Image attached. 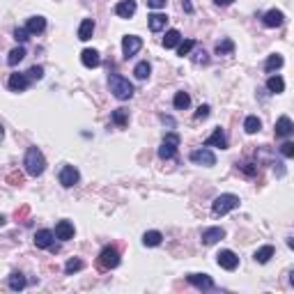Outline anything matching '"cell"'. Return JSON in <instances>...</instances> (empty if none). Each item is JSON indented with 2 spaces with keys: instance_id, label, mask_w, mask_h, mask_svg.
<instances>
[{
  "instance_id": "cell-33",
  "label": "cell",
  "mask_w": 294,
  "mask_h": 294,
  "mask_svg": "<svg viewBox=\"0 0 294 294\" xmlns=\"http://www.w3.org/2000/svg\"><path fill=\"white\" fill-rule=\"evenodd\" d=\"M113 122L117 124V127H124L129 122V111L127 108H117V111H113Z\"/></svg>"
},
{
  "instance_id": "cell-38",
  "label": "cell",
  "mask_w": 294,
  "mask_h": 294,
  "mask_svg": "<svg viewBox=\"0 0 294 294\" xmlns=\"http://www.w3.org/2000/svg\"><path fill=\"white\" fill-rule=\"evenodd\" d=\"M14 39L19 42V44H25V42L30 39V32L25 30V28H16V30H14Z\"/></svg>"
},
{
  "instance_id": "cell-1",
  "label": "cell",
  "mask_w": 294,
  "mask_h": 294,
  "mask_svg": "<svg viewBox=\"0 0 294 294\" xmlns=\"http://www.w3.org/2000/svg\"><path fill=\"white\" fill-rule=\"evenodd\" d=\"M23 166H25V173L30 175V177H39V175L46 170V158H44V154H42V150L28 147Z\"/></svg>"
},
{
  "instance_id": "cell-32",
  "label": "cell",
  "mask_w": 294,
  "mask_h": 294,
  "mask_svg": "<svg viewBox=\"0 0 294 294\" xmlns=\"http://www.w3.org/2000/svg\"><path fill=\"white\" fill-rule=\"evenodd\" d=\"M25 283H28V280H25V276H21V273H12V276H9V287H12L14 292L23 290V287H25Z\"/></svg>"
},
{
  "instance_id": "cell-17",
  "label": "cell",
  "mask_w": 294,
  "mask_h": 294,
  "mask_svg": "<svg viewBox=\"0 0 294 294\" xmlns=\"http://www.w3.org/2000/svg\"><path fill=\"white\" fill-rule=\"evenodd\" d=\"M204 145H207V147H221V150H226L227 138H226V134H223V129H214V134L207 138V143Z\"/></svg>"
},
{
  "instance_id": "cell-30",
  "label": "cell",
  "mask_w": 294,
  "mask_h": 294,
  "mask_svg": "<svg viewBox=\"0 0 294 294\" xmlns=\"http://www.w3.org/2000/svg\"><path fill=\"white\" fill-rule=\"evenodd\" d=\"M234 51V42L232 39H221L219 44H216V55H230Z\"/></svg>"
},
{
  "instance_id": "cell-4",
  "label": "cell",
  "mask_w": 294,
  "mask_h": 294,
  "mask_svg": "<svg viewBox=\"0 0 294 294\" xmlns=\"http://www.w3.org/2000/svg\"><path fill=\"white\" fill-rule=\"evenodd\" d=\"M99 264H101V269H115L120 264V250L115 246H106L99 253Z\"/></svg>"
},
{
  "instance_id": "cell-20",
  "label": "cell",
  "mask_w": 294,
  "mask_h": 294,
  "mask_svg": "<svg viewBox=\"0 0 294 294\" xmlns=\"http://www.w3.org/2000/svg\"><path fill=\"white\" fill-rule=\"evenodd\" d=\"M81 62H83L85 67H99L101 65V58H99V53L94 51V48H85L83 53H81Z\"/></svg>"
},
{
  "instance_id": "cell-41",
  "label": "cell",
  "mask_w": 294,
  "mask_h": 294,
  "mask_svg": "<svg viewBox=\"0 0 294 294\" xmlns=\"http://www.w3.org/2000/svg\"><path fill=\"white\" fill-rule=\"evenodd\" d=\"M166 2H168V0H147V7L161 9V7H166Z\"/></svg>"
},
{
  "instance_id": "cell-27",
  "label": "cell",
  "mask_w": 294,
  "mask_h": 294,
  "mask_svg": "<svg viewBox=\"0 0 294 294\" xmlns=\"http://www.w3.org/2000/svg\"><path fill=\"white\" fill-rule=\"evenodd\" d=\"M180 42H181L180 30H168L166 37H163V46H166V48H177V44H180Z\"/></svg>"
},
{
  "instance_id": "cell-6",
  "label": "cell",
  "mask_w": 294,
  "mask_h": 294,
  "mask_svg": "<svg viewBox=\"0 0 294 294\" xmlns=\"http://www.w3.org/2000/svg\"><path fill=\"white\" fill-rule=\"evenodd\" d=\"M143 48V39L136 37V35H127V37L122 39V53H124V58H134L138 51Z\"/></svg>"
},
{
  "instance_id": "cell-5",
  "label": "cell",
  "mask_w": 294,
  "mask_h": 294,
  "mask_svg": "<svg viewBox=\"0 0 294 294\" xmlns=\"http://www.w3.org/2000/svg\"><path fill=\"white\" fill-rule=\"evenodd\" d=\"M177 145H180V136L177 134H166L163 143L158 147V157L161 158H173L177 154Z\"/></svg>"
},
{
  "instance_id": "cell-39",
  "label": "cell",
  "mask_w": 294,
  "mask_h": 294,
  "mask_svg": "<svg viewBox=\"0 0 294 294\" xmlns=\"http://www.w3.org/2000/svg\"><path fill=\"white\" fill-rule=\"evenodd\" d=\"M280 154H283V157H287V158H292L294 157V143H290V140H287V143L280 145Z\"/></svg>"
},
{
  "instance_id": "cell-19",
  "label": "cell",
  "mask_w": 294,
  "mask_h": 294,
  "mask_svg": "<svg viewBox=\"0 0 294 294\" xmlns=\"http://www.w3.org/2000/svg\"><path fill=\"white\" fill-rule=\"evenodd\" d=\"M147 23H150V30H152V32H161L163 28H166L168 16H166V14H158V12H154V14L147 16Z\"/></svg>"
},
{
  "instance_id": "cell-13",
  "label": "cell",
  "mask_w": 294,
  "mask_h": 294,
  "mask_svg": "<svg viewBox=\"0 0 294 294\" xmlns=\"http://www.w3.org/2000/svg\"><path fill=\"white\" fill-rule=\"evenodd\" d=\"M9 90L14 92H23L28 90V85H30V78H28V74H12L9 76Z\"/></svg>"
},
{
  "instance_id": "cell-9",
  "label": "cell",
  "mask_w": 294,
  "mask_h": 294,
  "mask_svg": "<svg viewBox=\"0 0 294 294\" xmlns=\"http://www.w3.org/2000/svg\"><path fill=\"white\" fill-rule=\"evenodd\" d=\"M216 262H219L221 269H227V271H234L237 267H239V257L234 255L232 250H221L219 255H216Z\"/></svg>"
},
{
  "instance_id": "cell-7",
  "label": "cell",
  "mask_w": 294,
  "mask_h": 294,
  "mask_svg": "<svg viewBox=\"0 0 294 294\" xmlns=\"http://www.w3.org/2000/svg\"><path fill=\"white\" fill-rule=\"evenodd\" d=\"M191 161L198 163V166H214L216 163V157H214V152L209 147H200V150H193L191 152Z\"/></svg>"
},
{
  "instance_id": "cell-15",
  "label": "cell",
  "mask_w": 294,
  "mask_h": 294,
  "mask_svg": "<svg viewBox=\"0 0 294 294\" xmlns=\"http://www.w3.org/2000/svg\"><path fill=\"white\" fill-rule=\"evenodd\" d=\"M53 239H55V232H53V230H39V232L35 234V246H37V249H51Z\"/></svg>"
},
{
  "instance_id": "cell-16",
  "label": "cell",
  "mask_w": 294,
  "mask_h": 294,
  "mask_svg": "<svg viewBox=\"0 0 294 294\" xmlns=\"http://www.w3.org/2000/svg\"><path fill=\"white\" fill-rule=\"evenodd\" d=\"M25 30L30 32V35H42L46 30V19L44 16H30L28 23H25Z\"/></svg>"
},
{
  "instance_id": "cell-12",
  "label": "cell",
  "mask_w": 294,
  "mask_h": 294,
  "mask_svg": "<svg viewBox=\"0 0 294 294\" xmlns=\"http://www.w3.org/2000/svg\"><path fill=\"white\" fill-rule=\"evenodd\" d=\"M136 0H120L117 5H115V14L122 16V19H131V16L136 14Z\"/></svg>"
},
{
  "instance_id": "cell-24",
  "label": "cell",
  "mask_w": 294,
  "mask_h": 294,
  "mask_svg": "<svg viewBox=\"0 0 294 294\" xmlns=\"http://www.w3.org/2000/svg\"><path fill=\"white\" fill-rule=\"evenodd\" d=\"M253 257H255V262L267 264V262H269V260L273 257V246H269V244H267V246H262V249H257Z\"/></svg>"
},
{
  "instance_id": "cell-28",
  "label": "cell",
  "mask_w": 294,
  "mask_h": 294,
  "mask_svg": "<svg viewBox=\"0 0 294 294\" xmlns=\"http://www.w3.org/2000/svg\"><path fill=\"white\" fill-rule=\"evenodd\" d=\"M134 74H136V78H138V81H145V78H150V74H152L150 62H147V60L138 62V65H136V69H134Z\"/></svg>"
},
{
  "instance_id": "cell-18",
  "label": "cell",
  "mask_w": 294,
  "mask_h": 294,
  "mask_svg": "<svg viewBox=\"0 0 294 294\" xmlns=\"http://www.w3.org/2000/svg\"><path fill=\"white\" fill-rule=\"evenodd\" d=\"M292 131H294L292 120H290L287 115L278 117V122H276V136H278V138H287L290 134H292Z\"/></svg>"
},
{
  "instance_id": "cell-31",
  "label": "cell",
  "mask_w": 294,
  "mask_h": 294,
  "mask_svg": "<svg viewBox=\"0 0 294 294\" xmlns=\"http://www.w3.org/2000/svg\"><path fill=\"white\" fill-rule=\"evenodd\" d=\"M260 127H262V122L257 120L255 115H249V117L244 120V129H246V134H257Z\"/></svg>"
},
{
  "instance_id": "cell-42",
  "label": "cell",
  "mask_w": 294,
  "mask_h": 294,
  "mask_svg": "<svg viewBox=\"0 0 294 294\" xmlns=\"http://www.w3.org/2000/svg\"><path fill=\"white\" fill-rule=\"evenodd\" d=\"M196 55H198L196 62H203V65H207V62H209V58H207V53H204V51H198Z\"/></svg>"
},
{
  "instance_id": "cell-3",
  "label": "cell",
  "mask_w": 294,
  "mask_h": 294,
  "mask_svg": "<svg viewBox=\"0 0 294 294\" xmlns=\"http://www.w3.org/2000/svg\"><path fill=\"white\" fill-rule=\"evenodd\" d=\"M237 207H239V198L234 196V193H223V196H219L211 203V211L216 216H226L227 211L237 209Z\"/></svg>"
},
{
  "instance_id": "cell-22",
  "label": "cell",
  "mask_w": 294,
  "mask_h": 294,
  "mask_svg": "<svg viewBox=\"0 0 294 294\" xmlns=\"http://www.w3.org/2000/svg\"><path fill=\"white\" fill-rule=\"evenodd\" d=\"M92 32H94V21L92 19H83L81 25H78V39L81 42H88L92 37Z\"/></svg>"
},
{
  "instance_id": "cell-34",
  "label": "cell",
  "mask_w": 294,
  "mask_h": 294,
  "mask_svg": "<svg viewBox=\"0 0 294 294\" xmlns=\"http://www.w3.org/2000/svg\"><path fill=\"white\" fill-rule=\"evenodd\" d=\"M283 55H278V53H276V55H271V58H269V60H267V65H264V69H267V71H273V69H280L283 67Z\"/></svg>"
},
{
  "instance_id": "cell-29",
  "label": "cell",
  "mask_w": 294,
  "mask_h": 294,
  "mask_svg": "<svg viewBox=\"0 0 294 294\" xmlns=\"http://www.w3.org/2000/svg\"><path fill=\"white\" fill-rule=\"evenodd\" d=\"M173 104H175V108H177V111H186V108L191 106V97L186 94V92H177V94H175V99H173Z\"/></svg>"
},
{
  "instance_id": "cell-2",
  "label": "cell",
  "mask_w": 294,
  "mask_h": 294,
  "mask_svg": "<svg viewBox=\"0 0 294 294\" xmlns=\"http://www.w3.org/2000/svg\"><path fill=\"white\" fill-rule=\"evenodd\" d=\"M108 88H111V92H113V97H115V99H120V101H124V99H131V97H134V85L129 83L124 76L113 74L111 78H108Z\"/></svg>"
},
{
  "instance_id": "cell-11",
  "label": "cell",
  "mask_w": 294,
  "mask_h": 294,
  "mask_svg": "<svg viewBox=\"0 0 294 294\" xmlns=\"http://www.w3.org/2000/svg\"><path fill=\"white\" fill-rule=\"evenodd\" d=\"M189 283L198 290H214V280L207 273H189Z\"/></svg>"
},
{
  "instance_id": "cell-37",
  "label": "cell",
  "mask_w": 294,
  "mask_h": 294,
  "mask_svg": "<svg viewBox=\"0 0 294 294\" xmlns=\"http://www.w3.org/2000/svg\"><path fill=\"white\" fill-rule=\"evenodd\" d=\"M28 78H30V81H42V78H44V67H39V65L30 67L28 69Z\"/></svg>"
},
{
  "instance_id": "cell-25",
  "label": "cell",
  "mask_w": 294,
  "mask_h": 294,
  "mask_svg": "<svg viewBox=\"0 0 294 294\" xmlns=\"http://www.w3.org/2000/svg\"><path fill=\"white\" fill-rule=\"evenodd\" d=\"M23 58H25V48H23V44H21V46H16V48H12V51H9L7 65H9V67H16V65H19Z\"/></svg>"
},
{
  "instance_id": "cell-40",
  "label": "cell",
  "mask_w": 294,
  "mask_h": 294,
  "mask_svg": "<svg viewBox=\"0 0 294 294\" xmlns=\"http://www.w3.org/2000/svg\"><path fill=\"white\" fill-rule=\"evenodd\" d=\"M204 117H209V106H200L196 113V120H204Z\"/></svg>"
},
{
  "instance_id": "cell-23",
  "label": "cell",
  "mask_w": 294,
  "mask_h": 294,
  "mask_svg": "<svg viewBox=\"0 0 294 294\" xmlns=\"http://www.w3.org/2000/svg\"><path fill=\"white\" fill-rule=\"evenodd\" d=\"M161 242H163V234L158 232V230H150V232L143 234V244H145V246H150V249L158 246Z\"/></svg>"
},
{
  "instance_id": "cell-36",
  "label": "cell",
  "mask_w": 294,
  "mask_h": 294,
  "mask_svg": "<svg viewBox=\"0 0 294 294\" xmlns=\"http://www.w3.org/2000/svg\"><path fill=\"white\" fill-rule=\"evenodd\" d=\"M85 264H83V260H76V257H71L67 264H65V271L67 273H74V271H81Z\"/></svg>"
},
{
  "instance_id": "cell-35",
  "label": "cell",
  "mask_w": 294,
  "mask_h": 294,
  "mask_svg": "<svg viewBox=\"0 0 294 294\" xmlns=\"http://www.w3.org/2000/svg\"><path fill=\"white\" fill-rule=\"evenodd\" d=\"M193 46H196V42H193V39H186V42H180V44H177V53H180L181 58H184V55H189V53L193 51Z\"/></svg>"
},
{
  "instance_id": "cell-14",
  "label": "cell",
  "mask_w": 294,
  "mask_h": 294,
  "mask_svg": "<svg viewBox=\"0 0 294 294\" xmlns=\"http://www.w3.org/2000/svg\"><path fill=\"white\" fill-rule=\"evenodd\" d=\"M264 25L267 28H278V25H283L285 23V14L280 12V9H269L267 14H264Z\"/></svg>"
},
{
  "instance_id": "cell-26",
  "label": "cell",
  "mask_w": 294,
  "mask_h": 294,
  "mask_svg": "<svg viewBox=\"0 0 294 294\" xmlns=\"http://www.w3.org/2000/svg\"><path fill=\"white\" fill-rule=\"evenodd\" d=\"M267 88H269V92H273V94H280V92L285 90V81H283L280 76H269Z\"/></svg>"
},
{
  "instance_id": "cell-44",
  "label": "cell",
  "mask_w": 294,
  "mask_h": 294,
  "mask_svg": "<svg viewBox=\"0 0 294 294\" xmlns=\"http://www.w3.org/2000/svg\"><path fill=\"white\" fill-rule=\"evenodd\" d=\"M5 221H7V219H5V216H2V214H0V226H2V223H5Z\"/></svg>"
},
{
  "instance_id": "cell-21",
  "label": "cell",
  "mask_w": 294,
  "mask_h": 294,
  "mask_svg": "<svg viewBox=\"0 0 294 294\" xmlns=\"http://www.w3.org/2000/svg\"><path fill=\"white\" fill-rule=\"evenodd\" d=\"M55 237H58V239H62V242L71 239V237H74V226H71L69 221H60V223L55 226Z\"/></svg>"
},
{
  "instance_id": "cell-43",
  "label": "cell",
  "mask_w": 294,
  "mask_h": 294,
  "mask_svg": "<svg viewBox=\"0 0 294 294\" xmlns=\"http://www.w3.org/2000/svg\"><path fill=\"white\" fill-rule=\"evenodd\" d=\"M214 2H216L219 7H227V5H232L234 0H214Z\"/></svg>"
},
{
  "instance_id": "cell-8",
  "label": "cell",
  "mask_w": 294,
  "mask_h": 294,
  "mask_svg": "<svg viewBox=\"0 0 294 294\" xmlns=\"http://www.w3.org/2000/svg\"><path fill=\"white\" fill-rule=\"evenodd\" d=\"M78 180H81V173H78L74 166H62V170H60V184L65 186V189H71V186H76V184H78Z\"/></svg>"
},
{
  "instance_id": "cell-45",
  "label": "cell",
  "mask_w": 294,
  "mask_h": 294,
  "mask_svg": "<svg viewBox=\"0 0 294 294\" xmlns=\"http://www.w3.org/2000/svg\"><path fill=\"white\" fill-rule=\"evenodd\" d=\"M2 136H5V129H2V127H0V138H2Z\"/></svg>"
},
{
  "instance_id": "cell-10",
  "label": "cell",
  "mask_w": 294,
  "mask_h": 294,
  "mask_svg": "<svg viewBox=\"0 0 294 294\" xmlns=\"http://www.w3.org/2000/svg\"><path fill=\"white\" fill-rule=\"evenodd\" d=\"M223 237H226V230H223V227H204L203 234H200V239H203L204 246H211V244L221 242Z\"/></svg>"
}]
</instances>
